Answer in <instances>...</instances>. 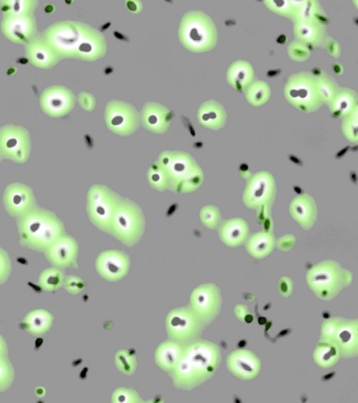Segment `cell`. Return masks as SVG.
I'll return each instance as SVG.
<instances>
[{
    "mask_svg": "<svg viewBox=\"0 0 358 403\" xmlns=\"http://www.w3.org/2000/svg\"><path fill=\"white\" fill-rule=\"evenodd\" d=\"M219 227V236L229 246H236L245 241L249 233L247 222L240 218L225 220Z\"/></svg>",
    "mask_w": 358,
    "mask_h": 403,
    "instance_id": "2e32d148",
    "label": "cell"
},
{
    "mask_svg": "<svg viewBox=\"0 0 358 403\" xmlns=\"http://www.w3.org/2000/svg\"><path fill=\"white\" fill-rule=\"evenodd\" d=\"M203 325L189 306L173 309L168 313L165 321L169 339L182 345L196 340Z\"/></svg>",
    "mask_w": 358,
    "mask_h": 403,
    "instance_id": "8992f818",
    "label": "cell"
},
{
    "mask_svg": "<svg viewBox=\"0 0 358 403\" xmlns=\"http://www.w3.org/2000/svg\"><path fill=\"white\" fill-rule=\"evenodd\" d=\"M78 245L76 240L64 234L55 241L45 251L46 260L52 265L64 270L77 268Z\"/></svg>",
    "mask_w": 358,
    "mask_h": 403,
    "instance_id": "7c38bea8",
    "label": "cell"
},
{
    "mask_svg": "<svg viewBox=\"0 0 358 403\" xmlns=\"http://www.w3.org/2000/svg\"><path fill=\"white\" fill-rule=\"evenodd\" d=\"M206 29L203 23L197 21L190 13L182 18L180 27V38L183 45L190 50H197L204 39Z\"/></svg>",
    "mask_w": 358,
    "mask_h": 403,
    "instance_id": "9a60e30c",
    "label": "cell"
},
{
    "mask_svg": "<svg viewBox=\"0 0 358 403\" xmlns=\"http://www.w3.org/2000/svg\"><path fill=\"white\" fill-rule=\"evenodd\" d=\"M169 121V112L159 104L148 103L142 110V124L151 132L163 134L167 130Z\"/></svg>",
    "mask_w": 358,
    "mask_h": 403,
    "instance_id": "e0dca14e",
    "label": "cell"
},
{
    "mask_svg": "<svg viewBox=\"0 0 358 403\" xmlns=\"http://www.w3.org/2000/svg\"><path fill=\"white\" fill-rule=\"evenodd\" d=\"M273 176L267 171L255 174L248 181L243 201L250 208L259 209L270 206L275 195Z\"/></svg>",
    "mask_w": 358,
    "mask_h": 403,
    "instance_id": "52a82bcc",
    "label": "cell"
},
{
    "mask_svg": "<svg viewBox=\"0 0 358 403\" xmlns=\"http://www.w3.org/2000/svg\"><path fill=\"white\" fill-rule=\"evenodd\" d=\"M157 162L167 176L169 190L173 192H192L199 188L203 182V171L187 153L164 151L159 155Z\"/></svg>",
    "mask_w": 358,
    "mask_h": 403,
    "instance_id": "3957f363",
    "label": "cell"
},
{
    "mask_svg": "<svg viewBox=\"0 0 358 403\" xmlns=\"http://www.w3.org/2000/svg\"><path fill=\"white\" fill-rule=\"evenodd\" d=\"M3 204L6 212L18 220L38 206L34 191L22 183H12L3 193Z\"/></svg>",
    "mask_w": 358,
    "mask_h": 403,
    "instance_id": "ba28073f",
    "label": "cell"
},
{
    "mask_svg": "<svg viewBox=\"0 0 358 403\" xmlns=\"http://www.w3.org/2000/svg\"><path fill=\"white\" fill-rule=\"evenodd\" d=\"M113 402L133 403L141 402L138 393L132 389L119 388L112 395Z\"/></svg>",
    "mask_w": 358,
    "mask_h": 403,
    "instance_id": "484cf974",
    "label": "cell"
},
{
    "mask_svg": "<svg viewBox=\"0 0 358 403\" xmlns=\"http://www.w3.org/2000/svg\"><path fill=\"white\" fill-rule=\"evenodd\" d=\"M0 160H1V155H0Z\"/></svg>",
    "mask_w": 358,
    "mask_h": 403,
    "instance_id": "f546056e",
    "label": "cell"
},
{
    "mask_svg": "<svg viewBox=\"0 0 358 403\" xmlns=\"http://www.w3.org/2000/svg\"><path fill=\"white\" fill-rule=\"evenodd\" d=\"M95 268L102 278L108 281H117L127 274L130 259L127 254L121 250H106L98 255Z\"/></svg>",
    "mask_w": 358,
    "mask_h": 403,
    "instance_id": "8fae6325",
    "label": "cell"
},
{
    "mask_svg": "<svg viewBox=\"0 0 358 403\" xmlns=\"http://www.w3.org/2000/svg\"><path fill=\"white\" fill-rule=\"evenodd\" d=\"M274 237L268 232H259L253 234L247 241L248 252L256 257L267 255L274 246Z\"/></svg>",
    "mask_w": 358,
    "mask_h": 403,
    "instance_id": "ffe728a7",
    "label": "cell"
},
{
    "mask_svg": "<svg viewBox=\"0 0 358 403\" xmlns=\"http://www.w3.org/2000/svg\"><path fill=\"white\" fill-rule=\"evenodd\" d=\"M53 323V316L47 310L36 309L25 316L23 324L25 330L34 336H41L46 333Z\"/></svg>",
    "mask_w": 358,
    "mask_h": 403,
    "instance_id": "d6986e66",
    "label": "cell"
},
{
    "mask_svg": "<svg viewBox=\"0 0 358 403\" xmlns=\"http://www.w3.org/2000/svg\"><path fill=\"white\" fill-rule=\"evenodd\" d=\"M17 227L21 246L41 253L66 234L56 214L39 206L17 220Z\"/></svg>",
    "mask_w": 358,
    "mask_h": 403,
    "instance_id": "7a4b0ae2",
    "label": "cell"
},
{
    "mask_svg": "<svg viewBox=\"0 0 358 403\" xmlns=\"http://www.w3.org/2000/svg\"><path fill=\"white\" fill-rule=\"evenodd\" d=\"M30 142L27 132L19 127L0 129V155L16 163L25 162L29 155Z\"/></svg>",
    "mask_w": 358,
    "mask_h": 403,
    "instance_id": "9c48e42d",
    "label": "cell"
},
{
    "mask_svg": "<svg viewBox=\"0 0 358 403\" xmlns=\"http://www.w3.org/2000/svg\"><path fill=\"white\" fill-rule=\"evenodd\" d=\"M105 120L113 133L127 136L132 134L139 126V118L135 109L123 102H110L106 108Z\"/></svg>",
    "mask_w": 358,
    "mask_h": 403,
    "instance_id": "30bf717a",
    "label": "cell"
},
{
    "mask_svg": "<svg viewBox=\"0 0 358 403\" xmlns=\"http://www.w3.org/2000/svg\"><path fill=\"white\" fill-rule=\"evenodd\" d=\"M15 373L7 356H0V393L7 390L14 380Z\"/></svg>",
    "mask_w": 358,
    "mask_h": 403,
    "instance_id": "d4e9b609",
    "label": "cell"
},
{
    "mask_svg": "<svg viewBox=\"0 0 358 403\" xmlns=\"http://www.w3.org/2000/svg\"><path fill=\"white\" fill-rule=\"evenodd\" d=\"M122 197L105 185L94 184L87 193L86 211L91 223L109 234L111 221Z\"/></svg>",
    "mask_w": 358,
    "mask_h": 403,
    "instance_id": "5b68a950",
    "label": "cell"
},
{
    "mask_svg": "<svg viewBox=\"0 0 358 403\" xmlns=\"http://www.w3.org/2000/svg\"><path fill=\"white\" fill-rule=\"evenodd\" d=\"M145 226V217L139 206L129 198L122 197L114 213L109 234L131 247L141 240Z\"/></svg>",
    "mask_w": 358,
    "mask_h": 403,
    "instance_id": "277c9868",
    "label": "cell"
},
{
    "mask_svg": "<svg viewBox=\"0 0 358 403\" xmlns=\"http://www.w3.org/2000/svg\"><path fill=\"white\" fill-rule=\"evenodd\" d=\"M217 352L205 341L195 340L184 346L182 355L171 372L173 385L190 390L208 379L215 369Z\"/></svg>",
    "mask_w": 358,
    "mask_h": 403,
    "instance_id": "6da1fadb",
    "label": "cell"
},
{
    "mask_svg": "<svg viewBox=\"0 0 358 403\" xmlns=\"http://www.w3.org/2000/svg\"><path fill=\"white\" fill-rule=\"evenodd\" d=\"M147 180L149 185L157 191L169 190V180L165 171L157 164L154 162L148 169Z\"/></svg>",
    "mask_w": 358,
    "mask_h": 403,
    "instance_id": "7402d4cb",
    "label": "cell"
},
{
    "mask_svg": "<svg viewBox=\"0 0 358 403\" xmlns=\"http://www.w3.org/2000/svg\"><path fill=\"white\" fill-rule=\"evenodd\" d=\"M8 348L5 339L0 334V356H7Z\"/></svg>",
    "mask_w": 358,
    "mask_h": 403,
    "instance_id": "f1b7e54d",
    "label": "cell"
},
{
    "mask_svg": "<svg viewBox=\"0 0 358 403\" xmlns=\"http://www.w3.org/2000/svg\"><path fill=\"white\" fill-rule=\"evenodd\" d=\"M219 296L215 285L203 284L191 293L189 307L204 324L215 317L218 307Z\"/></svg>",
    "mask_w": 358,
    "mask_h": 403,
    "instance_id": "4fadbf2b",
    "label": "cell"
},
{
    "mask_svg": "<svg viewBox=\"0 0 358 403\" xmlns=\"http://www.w3.org/2000/svg\"><path fill=\"white\" fill-rule=\"evenodd\" d=\"M63 286L68 292L77 294L84 289L85 283L81 278L69 275L64 278Z\"/></svg>",
    "mask_w": 358,
    "mask_h": 403,
    "instance_id": "83f0119b",
    "label": "cell"
},
{
    "mask_svg": "<svg viewBox=\"0 0 358 403\" xmlns=\"http://www.w3.org/2000/svg\"><path fill=\"white\" fill-rule=\"evenodd\" d=\"M184 346L171 339L161 343L155 353L157 365L162 370L171 373L179 362Z\"/></svg>",
    "mask_w": 358,
    "mask_h": 403,
    "instance_id": "ac0fdd59",
    "label": "cell"
},
{
    "mask_svg": "<svg viewBox=\"0 0 358 403\" xmlns=\"http://www.w3.org/2000/svg\"><path fill=\"white\" fill-rule=\"evenodd\" d=\"M64 278L62 269L51 267L40 274L38 285L44 291L53 292L63 285Z\"/></svg>",
    "mask_w": 358,
    "mask_h": 403,
    "instance_id": "44dd1931",
    "label": "cell"
},
{
    "mask_svg": "<svg viewBox=\"0 0 358 403\" xmlns=\"http://www.w3.org/2000/svg\"><path fill=\"white\" fill-rule=\"evenodd\" d=\"M289 213L303 229H310L316 220L317 206L313 197L304 193L292 199Z\"/></svg>",
    "mask_w": 358,
    "mask_h": 403,
    "instance_id": "5bb4252c",
    "label": "cell"
},
{
    "mask_svg": "<svg viewBox=\"0 0 358 403\" xmlns=\"http://www.w3.org/2000/svg\"><path fill=\"white\" fill-rule=\"evenodd\" d=\"M115 361L117 369L124 374H133L136 367L134 355L127 350L117 351L115 354Z\"/></svg>",
    "mask_w": 358,
    "mask_h": 403,
    "instance_id": "603a6c76",
    "label": "cell"
},
{
    "mask_svg": "<svg viewBox=\"0 0 358 403\" xmlns=\"http://www.w3.org/2000/svg\"><path fill=\"white\" fill-rule=\"evenodd\" d=\"M199 217L202 224L209 229H215L220 224L221 214L215 206L206 205L202 207Z\"/></svg>",
    "mask_w": 358,
    "mask_h": 403,
    "instance_id": "cb8c5ba5",
    "label": "cell"
},
{
    "mask_svg": "<svg viewBox=\"0 0 358 403\" xmlns=\"http://www.w3.org/2000/svg\"><path fill=\"white\" fill-rule=\"evenodd\" d=\"M12 270L10 258L8 253L0 247V285L9 278Z\"/></svg>",
    "mask_w": 358,
    "mask_h": 403,
    "instance_id": "4316f807",
    "label": "cell"
}]
</instances>
